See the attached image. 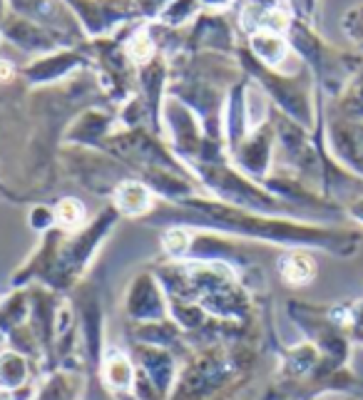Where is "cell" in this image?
Listing matches in <instances>:
<instances>
[{
  "label": "cell",
  "instance_id": "6da1fadb",
  "mask_svg": "<svg viewBox=\"0 0 363 400\" xmlns=\"http://www.w3.org/2000/svg\"><path fill=\"white\" fill-rule=\"evenodd\" d=\"M147 191H145V187L140 184H124L120 187L118 191V202L120 207H122L124 211H140L147 207Z\"/></svg>",
  "mask_w": 363,
  "mask_h": 400
},
{
  "label": "cell",
  "instance_id": "7a4b0ae2",
  "mask_svg": "<svg viewBox=\"0 0 363 400\" xmlns=\"http://www.w3.org/2000/svg\"><path fill=\"white\" fill-rule=\"evenodd\" d=\"M311 274H314V266H311V261L306 259V256H291L286 264H283V276L289 278V281H308L311 278Z\"/></svg>",
  "mask_w": 363,
  "mask_h": 400
},
{
  "label": "cell",
  "instance_id": "3957f363",
  "mask_svg": "<svg viewBox=\"0 0 363 400\" xmlns=\"http://www.w3.org/2000/svg\"><path fill=\"white\" fill-rule=\"evenodd\" d=\"M57 219H60L65 227H75V224H80L82 204L75 202V199H62L60 207H57Z\"/></svg>",
  "mask_w": 363,
  "mask_h": 400
},
{
  "label": "cell",
  "instance_id": "277c9868",
  "mask_svg": "<svg viewBox=\"0 0 363 400\" xmlns=\"http://www.w3.org/2000/svg\"><path fill=\"white\" fill-rule=\"evenodd\" d=\"M129 55L135 57L137 62L149 60V55H152V43H149L147 32H140V35L132 37V43H129Z\"/></svg>",
  "mask_w": 363,
  "mask_h": 400
},
{
  "label": "cell",
  "instance_id": "5b68a950",
  "mask_svg": "<svg viewBox=\"0 0 363 400\" xmlns=\"http://www.w3.org/2000/svg\"><path fill=\"white\" fill-rule=\"evenodd\" d=\"M165 241H167V247L172 249V251H182V249L187 247V234L185 231H169Z\"/></svg>",
  "mask_w": 363,
  "mask_h": 400
},
{
  "label": "cell",
  "instance_id": "8992f818",
  "mask_svg": "<svg viewBox=\"0 0 363 400\" xmlns=\"http://www.w3.org/2000/svg\"><path fill=\"white\" fill-rule=\"evenodd\" d=\"M12 75V70H10V65H8L6 60H0V80H8Z\"/></svg>",
  "mask_w": 363,
  "mask_h": 400
}]
</instances>
